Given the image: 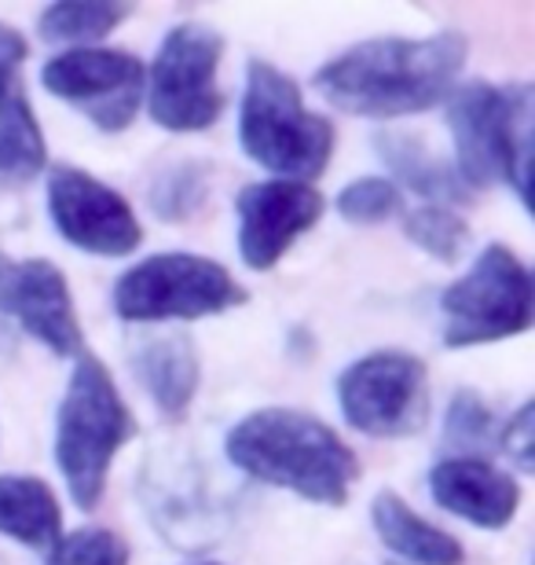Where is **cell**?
<instances>
[{
  "mask_svg": "<svg viewBox=\"0 0 535 565\" xmlns=\"http://www.w3.org/2000/svg\"><path fill=\"white\" fill-rule=\"evenodd\" d=\"M470 44L459 30L432 38H371L334 55L312 85L330 107L360 118H407L448 104Z\"/></svg>",
  "mask_w": 535,
  "mask_h": 565,
  "instance_id": "cell-1",
  "label": "cell"
},
{
  "mask_svg": "<svg viewBox=\"0 0 535 565\" xmlns=\"http://www.w3.org/2000/svg\"><path fill=\"white\" fill-rule=\"evenodd\" d=\"M224 451L235 470L320 507H345L360 459L338 429L298 408H260L232 426Z\"/></svg>",
  "mask_w": 535,
  "mask_h": 565,
  "instance_id": "cell-2",
  "label": "cell"
},
{
  "mask_svg": "<svg viewBox=\"0 0 535 565\" xmlns=\"http://www.w3.org/2000/svg\"><path fill=\"white\" fill-rule=\"evenodd\" d=\"M535 93L528 82H470L448 96L454 173L466 188L510 184L528 206Z\"/></svg>",
  "mask_w": 535,
  "mask_h": 565,
  "instance_id": "cell-3",
  "label": "cell"
},
{
  "mask_svg": "<svg viewBox=\"0 0 535 565\" xmlns=\"http://www.w3.org/2000/svg\"><path fill=\"white\" fill-rule=\"evenodd\" d=\"M132 434V412L114 386L110 367L82 353L55 415V467L82 511H96L104 500L110 462Z\"/></svg>",
  "mask_w": 535,
  "mask_h": 565,
  "instance_id": "cell-4",
  "label": "cell"
},
{
  "mask_svg": "<svg viewBox=\"0 0 535 565\" xmlns=\"http://www.w3.org/2000/svg\"><path fill=\"white\" fill-rule=\"evenodd\" d=\"M334 140V126L309 110L290 74L265 60L249 63L238 110V143L260 169L309 184L330 166Z\"/></svg>",
  "mask_w": 535,
  "mask_h": 565,
  "instance_id": "cell-5",
  "label": "cell"
},
{
  "mask_svg": "<svg viewBox=\"0 0 535 565\" xmlns=\"http://www.w3.org/2000/svg\"><path fill=\"white\" fill-rule=\"evenodd\" d=\"M246 301L243 282L202 254H154L114 282V312L129 323L202 320Z\"/></svg>",
  "mask_w": 535,
  "mask_h": 565,
  "instance_id": "cell-6",
  "label": "cell"
},
{
  "mask_svg": "<svg viewBox=\"0 0 535 565\" xmlns=\"http://www.w3.org/2000/svg\"><path fill=\"white\" fill-rule=\"evenodd\" d=\"M532 276L503 243L484 246L473 268L440 294L443 345L470 349L517 338L532 327Z\"/></svg>",
  "mask_w": 535,
  "mask_h": 565,
  "instance_id": "cell-7",
  "label": "cell"
},
{
  "mask_svg": "<svg viewBox=\"0 0 535 565\" xmlns=\"http://www.w3.org/2000/svg\"><path fill=\"white\" fill-rule=\"evenodd\" d=\"M224 60V38L206 22H180L165 33L154 66L147 74V107L169 132H202L216 126L224 93L216 71Z\"/></svg>",
  "mask_w": 535,
  "mask_h": 565,
  "instance_id": "cell-8",
  "label": "cell"
},
{
  "mask_svg": "<svg viewBox=\"0 0 535 565\" xmlns=\"http://www.w3.org/2000/svg\"><path fill=\"white\" fill-rule=\"evenodd\" d=\"M338 404L363 437H411L429 419V367L404 349H378L341 371Z\"/></svg>",
  "mask_w": 535,
  "mask_h": 565,
  "instance_id": "cell-9",
  "label": "cell"
},
{
  "mask_svg": "<svg viewBox=\"0 0 535 565\" xmlns=\"http://www.w3.org/2000/svg\"><path fill=\"white\" fill-rule=\"evenodd\" d=\"M41 82L55 99L82 110L96 129L121 132L140 110L147 71L132 52L66 49L44 63Z\"/></svg>",
  "mask_w": 535,
  "mask_h": 565,
  "instance_id": "cell-10",
  "label": "cell"
},
{
  "mask_svg": "<svg viewBox=\"0 0 535 565\" xmlns=\"http://www.w3.org/2000/svg\"><path fill=\"white\" fill-rule=\"evenodd\" d=\"M49 213L55 232L85 254L125 257L143 243L129 202L77 166H55L49 173Z\"/></svg>",
  "mask_w": 535,
  "mask_h": 565,
  "instance_id": "cell-11",
  "label": "cell"
},
{
  "mask_svg": "<svg viewBox=\"0 0 535 565\" xmlns=\"http://www.w3.org/2000/svg\"><path fill=\"white\" fill-rule=\"evenodd\" d=\"M0 312L55 356H82L85 334L71 282L49 257H11L0 250Z\"/></svg>",
  "mask_w": 535,
  "mask_h": 565,
  "instance_id": "cell-12",
  "label": "cell"
},
{
  "mask_svg": "<svg viewBox=\"0 0 535 565\" xmlns=\"http://www.w3.org/2000/svg\"><path fill=\"white\" fill-rule=\"evenodd\" d=\"M238 213V257L254 273H268L282 254L312 232L327 213V199L298 180H260L235 195Z\"/></svg>",
  "mask_w": 535,
  "mask_h": 565,
  "instance_id": "cell-13",
  "label": "cell"
},
{
  "mask_svg": "<svg viewBox=\"0 0 535 565\" xmlns=\"http://www.w3.org/2000/svg\"><path fill=\"white\" fill-rule=\"evenodd\" d=\"M26 38L0 22V188H22L49 162V143L30 107L22 66H26Z\"/></svg>",
  "mask_w": 535,
  "mask_h": 565,
  "instance_id": "cell-14",
  "label": "cell"
},
{
  "mask_svg": "<svg viewBox=\"0 0 535 565\" xmlns=\"http://www.w3.org/2000/svg\"><path fill=\"white\" fill-rule=\"evenodd\" d=\"M432 503L481 529H506L521 507V484L488 459L451 456L429 473Z\"/></svg>",
  "mask_w": 535,
  "mask_h": 565,
  "instance_id": "cell-15",
  "label": "cell"
},
{
  "mask_svg": "<svg viewBox=\"0 0 535 565\" xmlns=\"http://www.w3.org/2000/svg\"><path fill=\"white\" fill-rule=\"evenodd\" d=\"M129 367L165 419H180L199 393V349L184 331H158L129 342Z\"/></svg>",
  "mask_w": 535,
  "mask_h": 565,
  "instance_id": "cell-16",
  "label": "cell"
},
{
  "mask_svg": "<svg viewBox=\"0 0 535 565\" xmlns=\"http://www.w3.org/2000/svg\"><path fill=\"white\" fill-rule=\"evenodd\" d=\"M378 147V158L389 166V173L396 177V188H411L415 195L429 199V206H466L473 191L462 184V177L454 173V166L443 162L440 154L429 151L426 140L411 137V132L389 129L374 137Z\"/></svg>",
  "mask_w": 535,
  "mask_h": 565,
  "instance_id": "cell-17",
  "label": "cell"
},
{
  "mask_svg": "<svg viewBox=\"0 0 535 565\" xmlns=\"http://www.w3.org/2000/svg\"><path fill=\"white\" fill-rule=\"evenodd\" d=\"M371 522L374 533L393 555L407 558L411 565H462L466 551L451 533H443L432 522H426L422 514H415L404 503L400 492L382 489L371 503Z\"/></svg>",
  "mask_w": 535,
  "mask_h": 565,
  "instance_id": "cell-18",
  "label": "cell"
},
{
  "mask_svg": "<svg viewBox=\"0 0 535 565\" xmlns=\"http://www.w3.org/2000/svg\"><path fill=\"white\" fill-rule=\"evenodd\" d=\"M0 536L30 551H52L63 536V511L49 481L0 473Z\"/></svg>",
  "mask_w": 535,
  "mask_h": 565,
  "instance_id": "cell-19",
  "label": "cell"
},
{
  "mask_svg": "<svg viewBox=\"0 0 535 565\" xmlns=\"http://www.w3.org/2000/svg\"><path fill=\"white\" fill-rule=\"evenodd\" d=\"M132 15L129 4L118 0H60L41 11L38 30L52 44H77V49H96L110 30H118Z\"/></svg>",
  "mask_w": 535,
  "mask_h": 565,
  "instance_id": "cell-20",
  "label": "cell"
},
{
  "mask_svg": "<svg viewBox=\"0 0 535 565\" xmlns=\"http://www.w3.org/2000/svg\"><path fill=\"white\" fill-rule=\"evenodd\" d=\"M404 235L418 250L437 257L443 265H454L470 246V224L459 210L451 206H418L404 217Z\"/></svg>",
  "mask_w": 535,
  "mask_h": 565,
  "instance_id": "cell-21",
  "label": "cell"
},
{
  "mask_svg": "<svg viewBox=\"0 0 535 565\" xmlns=\"http://www.w3.org/2000/svg\"><path fill=\"white\" fill-rule=\"evenodd\" d=\"M443 445H448L454 456H473V459H484L481 451L499 448L495 415L473 390H459L451 397L448 419H443Z\"/></svg>",
  "mask_w": 535,
  "mask_h": 565,
  "instance_id": "cell-22",
  "label": "cell"
},
{
  "mask_svg": "<svg viewBox=\"0 0 535 565\" xmlns=\"http://www.w3.org/2000/svg\"><path fill=\"white\" fill-rule=\"evenodd\" d=\"M338 217L349 224H382L400 217L404 210V191L385 177H360L338 191L334 199Z\"/></svg>",
  "mask_w": 535,
  "mask_h": 565,
  "instance_id": "cell-23",
  "label": "cell"
},
{
  "mask_svg": "<svg viewBox=\"0 0 535 565\" xmlns=\"http://www.w3.org/2000/svg\"><path fill=\"white\" fill-rule=\"evenodd\" d=\"M44 565H129V544L114 529H74L60 536Z\"/></svg>",
  "mask_w": 535,
  "mask_h": 565,
  "instance_id": "cell-24",
  "label": "cell"
},
{
  "mask_svg": "<svg viewBox=\"0 0 535 565\" xmlns=\"http://www.w3.org/2000/svg\"><path fill=\"white\" fill-rule=\"evenodd\" d=\"M206 195V177L199 166H180L169 177L158 180V191H151V206L158 210V217L165 221H184L202 206Z\"/></svg>",
  "mask_w": 535,
  "mask_h": 565,
  "instance_id": "cell-25",
  "label": "cell"
},
{
  "mask_svg": "<svg viewBox=\"0 0 535 565\" xmlns=\"http://www.w3.org/2000/svg\"><path fill=\"white\" fill-rule=\"evenodd\" d=\"M499 448L517 462L521 473H532L535 467V404H521L510 415L506 426H499Z\"/></svg>",
  "mask_w": 535,
  "mask_h": 565,
  "instance_id": "cell-26",
  "label": "cell"
},
{
  "mask_svg": "<svg viewBox=\"0 0 535 565\" xmlns=\"http://www.w3.org/2000/svg\"><path fill=\"white\" fill-rule=\"evenodd\" d=\"M199 565H216V562H199Z\"/></svg>",
  "mask_w": 535,
  "mask_h": 565,
  "instance_id": "cell-27",
  "label": "cell"
},
{
  "mask_svg": "<svg viewBox=\"0 0 535 565\" xmlns=\"http://www.w3.org/2000/svg\"><path fill=\"white\" fill-rule=\"evenodd\" d=\"M389 565H396V562H389Z\"/></svg>",
  "mask_w": 535,
  "mask_h": 565,
  "instance_id": "cell-28",
  "label": "cell"
}]
</instances>
